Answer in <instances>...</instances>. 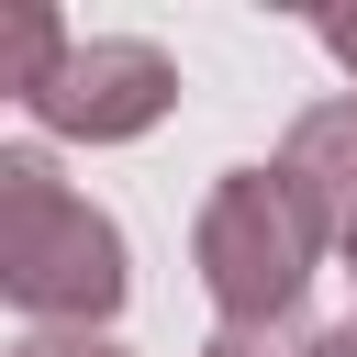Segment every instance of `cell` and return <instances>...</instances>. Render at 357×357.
<instances>
[{
	"instance_id": "7",
	"label": "cell",
	"mask_w": 357,
	"mask_h": 357,
	"mask_svg": "<svg viewBox=\"0 0 357 357\" xmlns=\"http://www.w3.org/2000/svg\"><path fill=\"white\" fill-rule=\"evenodd\" d=\"M312 45H324V56H335V78L357 89V0H324V11H312Z\"/></svg>"
},
{
	"instance_id": "6",
	"label": "cell",
	"mask_w": 357,
	"mask_h": 357,
	"mask_svg": "<svg viewBox=\"0 0 357 357\" xmlns=\"http://www.w3.org/2000/svg\"><path fill=\"white\" fill-rule=\"evenodd\" d=\"M201 357H324V335H312L301 312H290V324H212Z\"/></svg>"
},
{
	"instance_id": "9",
	"label": "cell",
	"mask_w": 357,
	"mask_h": 357,
	"mask_svg": "<svg viewBox=\"0 0 357 357\" xmlns=\"http://www.w3.org/2000/svg\"><path fill=\"white\" fill-rule=\"evenodd\" d=\"M335 257H346V324H357V234H346V245H335Z\"/></svg>"
},
{
	"instance_id": "4",
	"label": "cell",
	"mask_w": 357,
	"mask_h": 357,
	"mask_svg": "<svg viewBox=\"0 0 357 357\" xmlns=\"http://www.w3.org/2000/svg\"><path fill=\"white\" fill-rule=\"evenodd\" d=\"M268 167H279V178L312 201V223L346 245V234H357V89H335V100H301Z\"/></svg>"
},
{
	"instance_id": "8",
	"label": "cell",
	"mask_w": 357,
	"mask_h": 357,
	"mask_svg": "<svg viewBox=\"0 0 357 357\" xmlns=\"http://www.w3.org/2000/svg\"><path fill=\"white\" fill-rule=\"evenodd\" d=\"M11 357H134L123 335H22Z\"/></svg>"
},
{
	"instance_id": "5",
	"label": "cell",
	"mask_w": 357,
	"mask_h": 357,
	"mask_svg": "<svg viewBox=\"0 0 357 357\" xmlns=\"http://www.w3.org/2000/svg\"><path fill=\"white\" fill-rule=\"evenodd\" d=\"M56 56H67V11H45V0H0V100H33Z\"/></svg>"
},
{
	"instance_id": "10",
	"label": "cell",
	"mask_w": 357,
	"mask_h": 357,
	"mask_svg": "<svg viewBox=\"0 0 357 357\" xmlns=\"http://www.w3.org/2000/svg\"><path fill=\"white\" fill-rule=\"evenodd\" d=\"M324 357H357V324H335V335H324Z\"/></svg>"
},
{
	"instance_id": "3",
	"label": "cell",
	"mask_w": 357,
	"mask_h": 357,
	"mask_svg": "<svg viewBox=\"0 0 357 357\" xmlns=\"http://www.w3.org/2000/svg\"><path fill=\"white\" fill-rule=\"evenodd\" d=\"M45 145H145L178 112V56L156 33H67L45 89L22 100Z\"/></svg>"
},
{
	"instance_id": "1",
	"label": "cell",
	"mask_w": 357,
	"mask_h": 357,
	"mask_svg": "<svg viewBox=\"0 0 357 357\" xmlns=\"http://www.w3.org/2000/svg\"><path fill=\"white\" fill-rule=\"evenodd\" d=\"M134 301L123 223L56 167V145H0V312L33 335H112Z\"/></svg>"
},
{
	"instance_id": "2",
	"label": "cell",
	"mask_w": 357,
	"mask_h": 357,
	"mask_svg": "<svg viewBox=\"0 0 357 357\" xmlns=\"http://www.w3.org/2000/svg\"><path fill=\"white\" fill-rule=\"evenodd\" d=\"M324 257H335V234L312 223V201L279 167H223L190 212V279H201L212 324H290Z\"/></svg>"
}]
</instances>
